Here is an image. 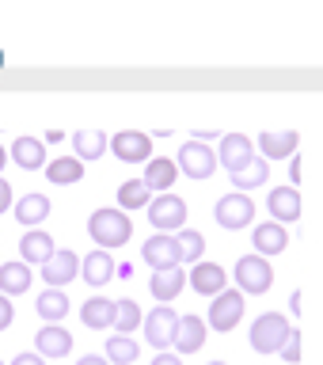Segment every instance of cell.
Returning <instances> with one entry per match:
<instances>
[{
	"instance_id": "obj_18",
	"label": "cell",
	"mask_w": 323,
	"mask_h": 365,
	"mask_svg": "<svg viewBox=\"0 0 323 365\" xmlns=\"http://www.w3.org/2000/svg\"><path fill=\"white\" fill-rule=\"evenodd\" d=\"M114 316H118V301H107V297H91L80 304V324L91 331H111Z\"/></svg>"
},
{
	"instance_id": "obj_30",
	"label": "cell",
	"mask_w": 323,
	"mask_h": 365,
	"mask_svg": "<svg viewBox=\"0 0 323 365\" xmlns=\"http://www.w3.org/2000/svg\"><path fill=\"white\" fill-rule=\"evenodd\" d=\"M141 358V346H137L133 335H107V361L111 365H133Z\"/></svg>"
},
{
	"instance_id": "obj_11",
	"label": "cell",
	"mask_w": 323,
	"mask_h": 365,
	"mask_svg": "<svg viewBox=\"0 0 323 365\" xmlns=\"http://www.w3.org/2000/svg\"><path fill=\"white\" fill-rule=\"evenodd\" d=\"M141 259H145V267H153V274H156V270H175V267H183L175 236H164V232H156V236L145 240V244H141Z\"/></svg>"
},
{
	"instance_id": "obj_28",
	"label": "cell",
	"mask_w": 323,
	"mask_h": 365,
	"mask_svg": "<svg viewBox=\"0 0 323 365\" xmlns=\"http://www.w3.org/2000/svg\"><path fill=\"white\" fill-rule=\"evenodd\" d=\"M153 198H156V194L148 190L141 179H125L118 187V210H148Z\"/></svg>"
},
{
	"instance_id": "obj_10",
	"label": "cell",
	"mask_w": 323,
	"mask_h": 365,
	"mask_svg": "<svg viewBox=\"0 0 323 365\" xmlns=\"http://www.w3.org/2000/svg\"><path fill=\"white\" fill-rule=\"evenodd\" d=\"M244 308H247V297L240 293V289H225L221 297H213V304H210V324L213 331H232L240 319H244Z\"/></svg>"
},
{
	"instance_id": "obj_42",
	"label": "cell",
	"mask_w": 323,
	"mask_h": 365,
	"mask_svg": "<svg viewBox=\"0 0 323 365\" xmlns=\"http://www.w3.org/2000/svg\"><path fill=\"white\" fill-rule=\"evenodd\" d=\"M8 160H11V153H8L4 145H0V171H4V164H8Z\"/></svg>"
},
{
	"instance_id": "obj_2",
	"label": "cell",
	"mask_w": 323,
	"mask_h": 365,
	"mask_svg": "<svg viewBox=\"0 0 323 365\" xmlns=\"http://www.w3.org/2000/svg\"><path fill=\"white\" fill-rule=\"evenodd\" d=\"M289 335H293V327L282 312H262L255 324H251V350L255 354H282Z\"/></svg>"
},
{
	"instance_id": "obj_43",
	"label": "cell",
	"mask_w": 323,
	"mask_h": 365,
	"mask_svg": "<svg viewBox=\"0 0 323 365\" xmlns=\"http://www.w3.org/2000/svg\"><path fill=\"white\" fill-rule=\"evenodd\" d=\"M210 365H228V361H210Z\"/></svg>"
},
{
	"instance_id": "obj_24",
	"label": "cell",
	"mask_w": 323,
	"mask_h": 365,
	"mask_svg": "<svg viewBox=\"0 0 323 365\" xmlns=\"http://www.w3.org/2000/svg\"><path fill=\"white\" fill-rule=\"evenodd\" d=\"M31 267L23 259L16 262H0V293L4 297H19V293H27L31 289Z\"/></svg>"
},
{
	"instance_id": "obj_5",
	"label": "cell",
	"mask_w": 323,
	"mask_h": 365,
	"mask_svg": "<svg viewBox=\"0 0 323 365\" xmlns=\"http://www.w3.org/2000/svg\"><path fill=\"white\" fill-rule=\"evenodd\" d=\"M213 217L221 228H228V232H240V228H247L255 221V202H251V194L232 190V194H225V198H217Z\"/></svg>"
},
{
	"instance_id": "obj_26",
	"label": "cell",
	"mask_w": 323,
	"mask_h": 365,
	"mask_svg": "<svg viewBox=\"0 0 323 365\" xmlns=\"http://www.w3.org/2000/svg\"><path fill=\"white\" fill-rule=\"evenodd\" d=\"M46 217H50V198H46V194H23V198L16 202V221L27 225V232L39 228Z\"/></svg>"
},
{
	"instance_id": "obj_23",
	"label": "cell",
	"mask_w": 323,
	"mask_h": 365,
	"mask_svg": "<svg viewBox=\"0 0 323 365\" xmlns=\"http://www.w3.org/2000/svg\"><path fill=\"white\" fill-rule=\"evenodd\" d=\"M297 145H301V133L297 130H282V133H262L259 137V153L262 160H285V156H297Z\"/></svg>"
},
{
	"instance_id": "obj_25",
	"label": "cell",
	"mask_w": 323,
	"mask_h": 365,
	"mask_svg": "<svg viewBox=\"0 0 323 365\" xmlns=\"http://www.w3.org/2000/svg\"><path fill=\"white\" fill-rule=\"evenodd\" d=\"M8 153H11V160H16L23 171L46 168V145L39 141V137H16V145H11Z\"/></svg>"
},
{
	"instance_id": "obj_1",
	"label": "cell",
	"mask_w": 323,
	"mask_h": 365,
	"mask_svg": "<svg viewBox=\"0 0 323 365\" xmlns=\"http://www.w3.org/2000/svg\"><path fill=\"white\" fill-rule=\"evenodd\" d=\"M88 236L99 244V251L125 247V244H130V236H133V221L122 210H96L88 217Z\"/></svg>"
},
{
	"instance_id": "obj_14",
	"label": "cell",
	"mask_w": 323,
	"mask_h": 365,
	"mask_svg": "<svg viewBox=\"0 0 323 365\" xmlns=\"http://www.w3.org/2000/svg\"><path fill=\"white\" fill-rule=\"evenodd\" d=\"M210 339V324L202 316H179V331H175V354H198Z\"/></svg>"
},
{
	"instance_id": "obj_17",
	"label": "cell",
	"mask_w": 323,
	"mask_h": 365,
	"mask_svg": "<svg viewBox=\"0 0 323 365\" xmlns=\"http://www.w3.org/2000/svg\"><path fill=\"white\" fill-rule=\"evenodd\" d=\"M19 255H23V262H27V267H46V262L57 255L53 236L42 232V228H31V232L19 240Z\"/></svg>"
},
{
	"instance_id": "obj_34",
	"label": "cell",
	"mask_w": 323,
	"mask_h": 365,
	"mask_svg": "<svg viewBox=\"0 0 323 365\" xmlns=\"http://www.w3.org/2000/svg\"><path fill=\"white\" fill-rule=\"evenodd\" d=\"M145 319H141V304L137 301H130V297H125V301H118V316H114V331H118V335H133L137 327H141Z\"/></svg>"
},
{
	"instance_id": "obj_41",
	"label": "cell",
	"mask_w": 323,
	"mask_h": 365,
	"mask_svg": "<svg viewBox=\"0 0 323 365\" xmlns=\"http://www.w3.org/2000/svg\"><path fill=\"white\" fill-rule=\"evenodd\" d=\"M289 182L297 187V182H301V153L293 156V164H289Z\"/></svg>"
},
{
	"instance_id": "obj_40",
	"label": "cell",
	"mask_w": 323,
	"mask_h": 365,
	"mask_svg": "<svg viewBox=\"0 0 323 365\" xmlns=\"http://www.w3.org/2000/svg\"><path fill=\"white\" fill-rule=\"evenodd\" d=\"M76 365H111V361H107V354H84Z\"/></svg>"
},
{
	"instance_id": "obj_20",
	"label": "cell",
	"mask_w": 323,
	"mask_h": 365,
	"mask_svg": "<svg viewBox=\"0 0 323 365\" xmlns=\"http://www.w3.org/2000/svg\"><path fill=\"white\" fill-rule=\"evenodd\" d=\"M114 274H118V267H114L111 251H88L84 259H80V278H84L88 285H107Z\"/></svg>"
},
{
	"instance_id": "obj_6",
	"label": "cell",
	"mask_w": 323,
	"mask_h": 365,
	"mask_svg": "<svg viewBox=\"0 0 323 365\" xmlns=\"http://www.w3.org/2000/svg\"><path fill=\"white\" fill-rule=\"evenodd\" d=\"M175 164H179V171H183L187 179H198V182H202V179H210L213 171L221 168V160H217V153H213L205 141H194V137H190V141L179 148V160H175Z\"/></svg>"
},
{
	"instance_id": "obj_3",
	"label": "cell",
	"mask_w": 323,
	"mask_h": 365,
	"mask_svg": "<svg viewBox=\"0 0 323 365\" xmlns=\"http://www.w3.org/2000/svg\"><path fill=\"white\" fill-rule=\"evenodd\" d=\"M232 278H236V289L244 297H262V293H270V285H274V270H270L267 259L251 251V255L236 259Z\"/></svg>"
},
{
	"instance_id": "obj_36",
	"label": "cell",
	"mask_w": 323,
	"mask_h": 365,
	"mask_svg": "<svg viewBox=\"0 0 323 365\" xmlns=\"http://www.w3.org/2000/svg\"><path fill=\"white\" fill-rule=\"evenodd\" d=\"M11 319H16V308H11V297L0 293V331L11 327Z\"/></svg>"
},
{
	"instance_id": "obj_37",
	"label": "cell",
	"mask_w": 323,
	"mask_h": 365,
	"mask_svg": "<svg viewBox=\"0 0 323 365\" xmlns=\"http://www.w3.org/2000/svg\"><path fill=\"white\" fill-rule=\"evenodd\" d=\"M8 210H11V182L0 179V213H8Z\"/></svg>"
},
{
	"instance_id": "obj_33",
	"label": "cell",
	"mask_w": 323,
	"mask_h": 365,
	"mask_svg": "<svg viewBox=\"0 0 323 365\" xmlns=\"http://www.w3.org/2000/svg\"><path fill=\"white\" fill-rule=\"evenodd\" d=\"M175 244H179V259L190 262V267H198L202 251H205V236L198 232V228H183V232L175 236Z\"/></svg>"
},
{
	"instance_id": "obj_29",
	"label": "cell",
	"mask_w": 323,
	"mask_h": 365,
	"mask_svg": "<svg viewBox=\"0 0 323 365\" xmlns=\"http://www.w3.org/2000/svg\"><path fill=\"white\" fill-rule=\"evenodd\" d=\"M73 148H76V160H99L107 153V133L103 130H76Z\"/></svg>"
},
{
	"instance_id": "obj_38",
	"label": "cell",
	"mask_w": 323,
	"mask_h": 365,
	"mask_svg": "<svg viewBox=\"0 0 323 365\" xmlns=\"http://www.w3.org/2000/svg\"><path fill=\"white\" fill-rule=\"evenodd\" d=\"M11 365H46V358L39 350H34V354H16V361H11Z\"/></svg>"
},
{
	"instance_id": "obj_7",
	"label": "cell",
	"mask_w": 323,
	"mask_h": 365,
	"mask_svg": "<svg viewBox=\"0 0 323 365\" xmlns=\"http://www.w3.org/2000/svg\"><path fill=\"white\" fill-rule=\"evenodd\" d=\"M145 342L148 346H156L160 354H164L168 346H175V331H179V316L171 304H156L153 312L145 316Z\"/></svg>"
},
{
	"instance_id": "obj_39",
	"label": "cell",
	"mask_w": 323,
	"mask_h": 365,
	"mask_svg": "<svg viewBox=\"0 0 323 365\" xmlns=\"http://www.w3.org/2000/svg\"><path fill=\"white\" fill-rule=\"evenodd\" d=\"M153 365H183V358H179V354H156V358H153Z\"/></svg>"
},
{
	"instance_id": "obj_4",
	"label": "cell",
	"mask_w": 323,
	"mask_h": 365,
	"mask_svg": "<svg viewBox=\"0 0 323 365\" xmlns=\"http://www.w3.org/2000/svg\"><path fill=\"white\" fill-rule=\"evenodd\" d=\"M148 221H153L156 232L164 236H179L187 228V202L179 194H156L153 205H148Z\"/></svg>"
},
{
	"instance_id": "obj_13",
	"label": "cell",
	"mask_w": 323,
	"mask_h": 365,
	"mask_svg": "<svg viewBox=\"0 0 323 365\" xmlns=\"http://www.w3.org/2000/svg\"><path fill=\"white\" fill-rule=\"evenodd\" d=\"M73 278H80V259H76V251L61 247L42 267V282H46V289H61V285H68Z\"/></svg>"
},
{
	"instance_id": "obj_8",
	"label": "cell",
	"mask_w": 323,
	"mask_h": 365,
	"mask_svg": "<svg viewBox=\"0 0 323 365\" xmlns=\"http://www.w3.org/2000/svg\"><path fill=\"white\" fill-rule=\"evenodd\" d=\"M255 141H251L247 133H225L221 145H217V160H221V168L228 175H240L244 168L255 164Z\"/></svg>"
},
{
	"instance_id": "obj_35",
	"label": "cell",
	"mask_w": 323,
	"mask_h": 365,
	"mask_svg": "<svg viewBox=\"0 0 323 365\" xmlns=\"http://www.w3.org/2000/svg\"><path fill=\"white\" fill-rule=\"evenodd\" d=\"M282 358L289 361V365H297V361H301V331H293V335H289V342L282 346Z\"/></svg>"
},
{
	"instance_id": "obj_16",
	"label": "cell",
	"mask_w": 323,
	"mask_h": 365,
	"mask_svg": "<svg viewBox=\"0 0 323 365\" xmlns=\"http://www.w3.org/2000/svg\"><path fill=\"white\" fill-rule=\"evenodd\" d=\"M251 244H255V255L270 259V255H282V251L289 247V232H285V225H278V221H262V225H255V232H251Z\"/></svg>"
},
{
	"instance_id": "obj_27",
	"label": "cell",
	"mask_w": 323,
	"mask_h": 365,
	"mask_svg": "<svg viewBox=\"0 0 323 365\" xmlns=\"http://www.w3.org/2000/svg\"><path fill=\"white\" fill-rule=\"evenodd\" d=\"M46 179L57 182V187H73V182H84V160L76 156H57L46 164Z\"/></svg>"
},
{
	"instance_id": "obj_31",
	"label": "cell",
	"mask_w": 323,
	"mask_h": 365,
	"mask_svg": "<svg viewBox=\"0 0 323 365\" xmlns=\"http://www.w3.org/2000/svg\"><path fill=\"white\" fill-rule=\"evenodd\" d=\"M34 308H39V316L46 319V324H61V319L68 316V297L61 289H46V293H39Z\"/></svg>"
},
{
	"instance_id": "obj_15",
	"label": "cell",
	"mask_w": 323,
	"mask_h": 365,
	"mask_svg": "<svg viewBox=\"0 0 323 365\" xmlns=\"http://www.w3.org/2000/svg\"><path fill=\"white\" fill-rule=\"evenodd\" d=\"M179 179V164L171 156H153L141 171V182L153 194H171V182Z\"/></svg>"
},
{
	"instance_id": "obj_44",
	"label": "cell",
	"mask_w": 323,
	"mask_h": 365,
	"mask_svg": "<svg viewBox=\"0 0 323 365\" xmlns=\"http://www.w3.org/2000/svg\"><path fill=\"white\" fill-rule=\"evenodd\" d=\"M0 365H4V361H0Z\"/></svg>"
},
{
	"instance_id": "obj_21",
	"label": "cell",
	"mask_w": 323,
	"mask_h": 365,
	"mask_svg": "<svg viewBox=\"0 0 323 365\" xmlns=\"http://www.w3.org/2000/svg\"><path fill=\"white\" fill-rule=\"evenodd\" d=\"M34 346L42 358H65V354H73V335L61 324H42V331L34 335Z\"/></svg>"
},
{
	"instance_id": "obj_9",
	"label": "cell",
	"mask_w": 323,
	"mask_h": 365,
	"mask_svg": "<svg viewBox=\"0 0 323 365\" xmlns=\"http://www.w3.org/2000/svg\"><path fill=\"white\" fill-rule=\"evenodd\" d=\"M111 153L118 156L122 164H148V160H153V133L118 130L111 137Z\"/></svg>"
},
{
	"instance_id": "obj_19",
	"label": "cell",
	"mask_w": 323,
	"mask_h": 365,
	"mask_svg": "<svg viewBox=\"0 0 323 365\" xmlns=\"http://www.w3.org/2000/svg\"><path fill=\"white\" fill-rule=\"evenodd\" d=\"M267 210L274 213V221L278 225H289L301 217V190L297 187H274L267 194Z\"/></svg>"
},
{
	"instance_id": "obj_32",
	"label": "cell",
	"mask_w": 323,
	"mask_h": 365,
	"mask_svg": "<svg viewBox=\"0 0 323 365\" xmlns=\"http://www.w3.org/2000/svg\"><path fill=\"white\" fill-rule=\"evenodd\" d=\"M232 179V187L240 190V194H247V190H255V187H262V182H270V164L262 156H255V164L251 168H244L240 175H228Z\"/></svg>"
},
{
	"instance_id": "obj_22",
	"label": "cell",
	"mask_w": 323,
	"mask_h": 365,
	"mask_svg": "<svg viewBox=\"0 0 323 365\" xmlns=\"http://www.w3.org/2000/svg\"><path fill=\"white\" fill-rule=\"evenodd\" d=\"M187 274H183V267H175V270H156L153 278H148V293L156 297L160 304H171L175 297L187 289Z\"/></svg>"
},
{
	"instance_id": "obj_12",
	"label": "cell",
	"mask_w": 323,
	"mask_h": 365,
	"mask_svg": "<svg viewBox=\"0 0 323 365\" xmlns=\"http://www.w3.org/2000/svg\"><path fill=\"white\" fill-rule=\"evenodd\" d=\"M187 282H190V289L198 293V297H221L228 289V274L221 262H198V267H190L187 274Z\"/></svg>"
}]
</instances>
